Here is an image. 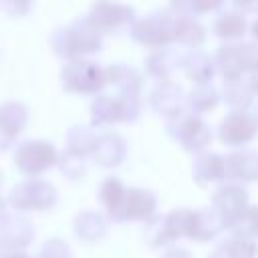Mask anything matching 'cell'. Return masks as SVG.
<instances>
[{"mask_svg": "<svg viewBox=\"0 0 258 258\" xmlns=\"http://www.w3.org/2000/svg\"><path fill=\"white\" fill-rule=\"evenodd\" d=\"M4 254H6V248H4V244H2V242H0V258H2V256H4Z\"/></svg>", "mask_w": 258, "mask_h": 258, "instance_id": "277c9868", "label": "cell"}, {"mask_svg": "<svg viewBox=\"0 0 258 258\" xmlns=\"http://www.w3.org/2000/svg\"><path fill=\"white\" fill-rule=\"evenodd\" d=\"M2 258H30V256L24 254L22 250H6V254Z\"/></svg>", "mask_w": 258, "mask_h": 258, "instance_id": "7a4b0ae2", "label": "cell"}, {"mask_svg": "<svg viewBox=\"0 0 258 258\" xmlns=\"http://www.w3.org/2000/svg\"><path fill=\"white\" fill-rule=\"evenodd\" d=\"M32 240V230L22 218H6L0 228V242L6 250H22Z\"/></svg>", "mask_w": 258, "mask_h": 258, "instance_id": "6da1fadb", "label": "cell"}, {"mask_svg": "<svg viewBox=\"0 0 258 258\" xmlns=\"http://www.w3.org/2000/svg\"><path fill=\"white\" fill-rule=\"evenodd\" d=\"M6 222V216H4V208L0 206V228H2V224Z\"/></svg>", "mask_w": 258, "mask_h": 258, "instance_id": "3957f363", "label": "cell"}]
</instances>
